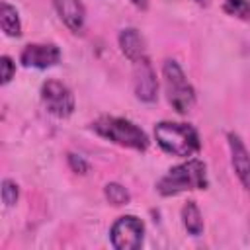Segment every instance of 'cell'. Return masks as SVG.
<instances>
[{
  "mask_svg": "<svg viewBox=\"0 0 250 250\" xmlns=\"http://www.w3.org/2000/svg\"><path fill=\"white\" fill-rule=\"evenodd\" d=\"M191 2H195L197 6H207L209 4V0H191Z\"/></svg>",
  "mask_w": 250,
  "mask_h": 250,
  "instance_id": "20",
  "label": "cell"
},
{
  "mask_svg": "<svg viewBox=\"0 0 250 250\" xmlns=\"http://www.w3.org/2000/svg\"><path fill=\"white\" fill-rule=\"evenodd\" d=\"M180 217H182V225L188 230V234H191V236L203 234V227H205L203 225V215H201V209L197 207V203L193 199H188L182 205Z\"/></svg>",
  "mask_w": 250,
  "mask_h": 250,
  "instance_id": "12",
  "label": "cell"
},
{
  "mask_svg": "<svg viewBox=\"0 0 250 250\" xmlns=\"http://www.w3.org/2000/svg\"><path fill=\"white\" fill-rule=\"evenodd\" d=\"M207 188H209L207 164L199 158H188L172 166L156 182V191L162 197H174L184 191H197V189H207Z\"/></svg>",
  "mask_w": 250,
  "mask_h": 250,
  "instance_id": "1",
  "label": "cell"
},
{
  "mask_svg": "<svg viewBox=\"0 0 250 250\" xmlns=\"http://www.w3.org/2000/svg\"><path fill=\"white\" fill-rule=\"evenodd\" d=\"M145 240V223L137 215H121L109 229V242L115 250H137Z\"/></svg>",
  "mask_w": 250,
  "mask_h": 250,
  "instance_id": "6",
  "label": "cell"
},
{
  "mask_svg": "<svg viewBox=\"0 0 250 250\" xmlns=\"http://www.w3.org/2000/svg\"><path fill=\"white\" fill-rule=\"evenodd\" d=\"M156 145L170 156L189 158L199 152L201 139L193 125L182 121H160L154 125Z\"/></svg>",
  "mask_w": 250,
  "mask_h": 250,
  "instance_id": "2",
  "label": "cell"
},
{
  "mask_svg": "<svg viewBox=\"0 0 250 250\" xmlns=\"http://www.w3.org/2000/svg\"><path fill=\"white\" fill-rule=\"evenodd\" d=\"M61 61V49L55 43H29L20 53V62L25 68H51Z\"/></svg>",
  "mask_w": 250,
  "mask_h": 250,
  "instance_id": "8",
  "label": "cell"
},
{
  "mask_svg": "<svg viewBox=\"0 0 250 250\" xmlns=\"http://www.w3.org/2000/svg\"><path fill=\"white\" fill-rule=\"evenodd\" d=\"M223 10L232 18L250 21V0H223Z\"/></svg>",
  "mask_w": 250,
  "mask_h": 250,
  "instance_id": "15",
  "label": "cell"
},
{
  "mask_svg": "<svg viewBox=\"0 0 250 250\" xmlns=\"http://www.w3.org/2000/svg\"><path fill=\"white\" fill-rule=\"evenodd\" d=\"M104 195L105 199L113 205V207H121V205H127L131 203V193L125 186L117 184V182H109L104 186Z\"/></svg>",
  "mask_w": 250,
  "mask_h": 250,
  "instance_id": "14",
  "label": "cell"
},
{
  "mask_svg": "<svg viewBox=\"0 0 250 250\" xmlns=\"http://www.w3.org/2000/svg\"><path fill=\"white\" fill-rule=\"evenodd\" d=\"M117 43H119V49L121 53L131 61V62H137L146 55V43L143 39V35L139 33V29L135 27H125L119 31L117 35Z\"/></svg>",
  "mask_w": 250,
  "mask_h": 250,
  "instance_id": "11",
  "label": "cell"
},
{
  "mask_svg": "<svg viewBox=\"0 0 250 250\" xmlns=\"http://www.w3.org/2000/svg\"><path fill=\"white\" fill-rule=\"evenodd\" d=\"M0 195H2V203L6 207H14L20 199V186L10 180V178H4L2 180V188H0Z\"/></svg>",
  "mask_w": 250,
  "mask_h": 250,
  "instance_id": "16",
  "label": "cell"
},
{
  "mask_svg": "<svg viewBox=\"0 0 250 250\" xmlns=\"http://www.w3.org/2000/svg\"><path fill=\"white\" fill-rule=\"evenodd\" d=\"M162 80H164L166 100L172 105V109L180 115H188L195 105V88L188 80L178 61L166 59L162 62Z\"/></svg>",
  "mask_w": 250,
  "mask_h": 250,
  "instance_id": "4",
  "label": "cell"
},
{
  "mask_svg": "<svg viewBox=\"0 0 250 250\" xmlns=\"http://www.w3.org/2000/svg\"><path fill=\"white\" fill-rule=\"evenodd\" d=\"M0 27H2V31L8 37H20L21 35V20H20V14L8 2H2L0 4Z\"/></svg>",
  "mask_w": 250,
  "mask_h": 250,
  "instance_id": "13",
  "label": "cell"
},
{
  "mask_svg": "<svg viewBox=\"0 0 250 250\" xmlns=\"http://www.w3.org/2000/svg\"><path fill=\"white\" fill-rule=\"evenodd\" d=\"M129 2H131L135 8H139V10H146L150 0H129Z\"/></svg>",
  "mask_w": 250,
  "mask_h": 250,
  "instance_id": "19",
  "label": "cell"
},
{
  "mask_svg": "<svg viewBox=\"0 0 250 250\" xmlns=\"http://www.w3.org/2000/svg\"><path fill=\"white\" fill-rule=\"evenodd\" d=\"M53 6L61 18V21L72 31L82 33L86 25V8L82 0H53Z\"/></svg>",
  "mask_w": 250,
  "mask_h": 250,
  "instance_id": "10",
  "label": "cell"
},
{
  "mask_svg": "<svg viewBox=\"0 0 250 250\" xmlns=\"http://www.w3.org/2000/svg\"><path fill=\"white\" fill-rule=\"evenodd\" d=\"M133 90L145 104H154L158 98V78L148 57L133 62Z\"/></svg>",
  "mask_w": 250,
  "mask_h": 250,
  "instance_id": "7",
  "label": "cell"
},
{
  "mask_svg": "<svg viewBox=\"0 0 250 250\" xmlns=\"http://www.w3.org/2000/svg\"><path fill=\"white\" fill-rule=\"evenodd\" d=\"M90 129L100 135L105 141H111L123 148H131L137 152H145L148 148V137L146 133L135 125L127 117H117V115H102L96 121H92Z\"/></svg>",
  "mask_w": 250,
  "mask_h": 250,
  "instance_id": "3",
  "label": "cell"
},
{
  "mask_svg": "<svg viewBox=\"0 0 250 250\" xmlns=\"http://www.w3.org/2000/svg\"><path fill=\"white\" fill-rule=\"evenodd\" d=\"M0 66H2V86H6V84H10V80L16 76V62L12 61V57L2 55Z\"/></svg>",
  "mask_w": 250,
  "mask_h": 250,
  "instance_id": "17",
  "label": "cell"
},
{
  "mask_svg": "<svg viewBox=\"0 0 250 250\" xmlns=\"http://www.w3.org/2000/svg\"><path fill=\"white\" fill-rule=\"evenodd\" d=\"M41 102L47 107V111L59 119H66L74 113L76 102H74V94L70 92V88L66 84H62L61 80L49 78L41 84Z\"/></svg>",
  "mask_w": 250,
  "mask_h": 250,
  "instance_id": "5",
  "label": "cell"
},
{
  "mask_svg": "<svg viewBox=\"0 0 250 250\" xmlns=\"http://www.w3.org/2000/svg\"><path fill=\"white\" fill-rule=\"evenodd\" d=\"M227 143H229L230 166H232L238 182L242 184V188L250 193V150L246 148L244 141L236 133H229Z\"/></svg>",
  "mask_w": 250,
  "mask_h": 250,
  "instance_id": "9",
  "label": "cell"
},
{
  "mask_svg": "<svg viewBox=\"0 0 250 250\" xmlns=\"http://www.w3.org/2000/svg\"><path fill=\"white\" fill-rule=\"evenodd\" d=\"M68 166H70V170L76 172V174H86V172L90 170V164L84 160V156L74 154V152H68Z\"/></svg>",
  "mask_w": 250,
  "mask_h": 250,
  "instance_id": "18",
  "label": "cell"
}]
</instances>
